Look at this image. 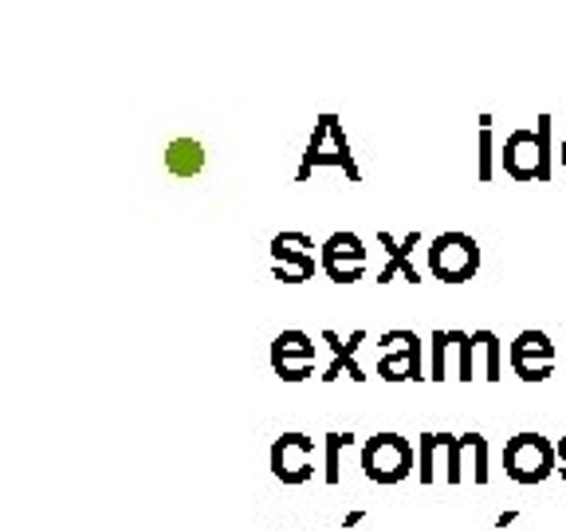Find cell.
I'll return each instance as SVG.
<instances>
[{
  "instance_id": "obj_23",
  "label": "cell",
  "mask_w": 566,
  "mask_h": 531,
  "mask_svg": "<svg viewBox=\"0 0 566 531\" xmlns=\"http://www.w3.org/2000/svg\"><path fill=\"white\" fill-rule=\"evenodd\" d=\"M555 452H558V477L566 480V434H563V437H558V441H555Z\"/></svg>"
},
{
  "instance_id": "obj_21",
  "label": "cell",
  "mask_w": 566,
  "mask_h": 531,
  "mask_svg": "<svg viewBox=\"0 0 566 531\" xmlns=\"http://www.w3.org/2000/svg\"><path fill=\"white\" fill-rule=\"evenodd\" d=\"M363 523H366V512H363V508H354V512H346V516H343V531L363 528Z\"/></svg>"
},
{
  "instance_id": "obj_24",
  "label": "cell",
  "mask_w": 566,
  "mask_h": 531,
  "mask_svg": "<svg viewBox=\"0 0 566 531\" xmlns=\"http://www.w3.org/2000/svg\"><path fill=\"white\" fill-rule=\"evenodd\" d=\"M558 162H563V169H566V138H563V146H558Z\"/></svg>"
},
{
  "instance_id": "obj_8",
  "label": "cell",
  "mask_w": 566,
  "mask_h": 531,
  "mask_svg": "<svg viewBox=\"0 0 566 531\" xmlns=\"http://www.w3.org/2000/svg\"><path fill=\"white\" fill-rule=\"evenodd\" d=\"M366 264H370V252L358 232H331L318 244V268L331 275V283H358L366 275Z\"/></svg>"
},
{
  "instance_id": "obj_14",
  "label": "cell",
  "mask_w": 566,
  "mask_h": 531,
  "mask_svg": "<svg viewBox=\"0 0 566 531\" xmlns=\"http://www.w3.org/2000/svg\"><path fill=\"white\" fill-rule=\"evenodd\" d=\"M363 339H366V331H354L350 339H343L335 327H327L323 331V343L331 346V354H335V363L327 366V374H323V382H338L346 374L350 382H366V371L358 366V346H363Z\"/></svg>"
},
{
  "instance_id": "obj_6",
  "label": "cell",
  "mask_w": 566,
  "mask_h": 531,
  "mask_svg": "<svg viewBox=\"0 0 566 531\" xmlns=\"http://www.w3.org/2000/svg\"><path fill=\"white\" fill-rule=\"evenodd\" d=\"M429 378H460L472 382L476 378V339L469 331H433L429 339Z\"/></svg>"
},
{
  "instance_id": "obj_1",
  "label": "cell",
  "mask_w": 566,
  "mask_h": 531,
  "mask_svg": "<svg viewBox=\"0 0 566 531\" xmlns=\"http://www.w3.org/2000/svg\"><path fill=\"white\" fill-rule=\"evenodd\" d=\"M500 162H504V174L512 181H551L555 174V154H551V115H539L535 126H523V131H512L504 138V150H500Z\"/></svg>"
},
{
  "instance_id": "obj_15",
  "label": "cell",
  "mask_w": 566,
  "mask_h": 531,
  "mask_svg": "<svg viewBox=\"0 0 566 531\" xmlns=\"http://www.w3.org/2000/svg\"><path fill=\"white\" fill-rule=\"evenodd\" d=\"M449 441H452V434L417 437V480H421L424 488L437 485V469H441V460L449 457Z\"/></svg>"
},
{
  "instance_id": "obj_3",
  "label": "cell",
  "mask_w": 566,
  "mask_h": 531,
  "mask_svg": "<svg viewBox=\"0 0 566 531\" xmlns=\"http://www.w3.org/2000/svg\"><path fill=\"white\" fill-rule=\"evenodd\" d=\"M417 472V445L401 434H374L363 441V477L370 485H401Z\"/></svg>"
},
{
  "instance_id": "obj_16",
  "label": "cell",
  "mask_w": 566,
  "mask_h": 531,
  "mask_svg": "<svg viewBox=\"0 0 566 531\" xmlns=\"http://www.w3.org/2000/svg\"><path fill=\"white\" fill-rule=\"evenodd\" d=\"M166 169L174 177H197L205 169V146L197 138H174L166 146Z\"/></svg>"
},
{
  "instance_id": "obj_4",
  "label": "cell",
  "mask_w": 566,
  "mask_h": 531,
  "mask_svg": "<svg viewBox=\"0 0 566 531\" xmlns=\"http://www.w3.org/2000/svg\"><path fill=\"white\" fill-rule=\"evenodd\" d=\"M504 472L523 488L543 485V480L558 472L555 441H547V437H539V434H515L512 441L504 445Z\"/></svg>"
},
{
  "instance_id": "obj_2",
  "label": "cell",
  "mask_w": 566,
  "mask_h": 531,
  "mask_svg": "<svg viewBox=\"0 0 566 531\" xmlns=\"http://www.w3.org/2000/svg\"><path fill=\"white\" fill-rule=\"evenodd\" d=\"M318 166L346 169V181H350V186L363 181V169H358V162H354L350 142H346V126L338 115H318L315 118V131H311L307 154H303L300 169H295V181H300V186L303 181H311V174H315Z\"/></svg>"
},
{
  "instance_id": "obj_7",
  "label": "cell",
  "mask_w": 566,
  "mask_h": 531,
  "mask_svg": "<svg viewBox=\"0 0 566 531\" xmlns=\"http://www.w3.org/2000/svg\"><path fill=\"white\" fill-rule=\"evenodd\" d=\"M378 378H386V382L429 378V374H424L421 339H417L413 331L398 327V331H386V335L378 339Z\"/></svg>"
},
{
  "instance_id": "obj_22",
  "label": "cell",
  "mask_w": 566,
  "mask_h": 531,
  "mask_svg": "<svg viewBox=\"0 0 566 531\" xmlns=\"http://www.w3.org/2000/svg\"><path fill=\"white\" fill-rule=\"evenodd\" d=\"M515 520H520V512H515V508H507V512H500V516H495V531H507Z\"/></svg>"
},
{
  "instance_id": "obj_9",
  "label": "cell",
  "mask_w": 566,
  "mask_h": 531,
  "mask_svg": "<svg viewBox=\"0 0 566 531\" xmlns=\"http://www.w3.org/2000/svg\"><path fill=\"white\" fill-rule=\"evenodd\" d=\"M318 264V252H315V240L300 229H287V232H275L272 237V275L283 283H307L315 275Z\"/></svg>"
},
{
  "instance_id": "obj_17",
  "label": "cell",
  "mask_w": 566,
  "mask_h": 531,
  "mask_svg": "<svg viewBox=\"0 0 566 531\" xmlns=\"http://www.w3.org/2000/svg\"><path fill=\"white\" fill-rule=\"evenodd\" d=\"M472 339H476V363H484V378L500 382L504 378V343H500V335L484 327L472 331Z\"/></svg>"
},
{
  "instance_id": "obj_5",
  "label": "cell",
  "mask_w": 566,
  "mask_h": 531,
  "mask_svg": "<svg viewBox=\"0 0 566 531\" xmlns=\"http://www.w3.org/2000/svg\"><path fill=\"white\" fill-rule=\"evenodd\" d=\"M429 272L441 283H469L480 272V244L469 232H441L429 240Z\"/></svg>"
},
{
  "instance_id": "obj_18",
  "label": "cell",
  "mask_w": 566,
  "mask_h": 531,
  "mask_svg": "<svg viewBox=\"0 0 566 531\" xmlns=\"http://www.w3.org/2000/svg\"><path fill=\"white\" fill-rule=\"evenodd\" d=\"M354 445V434H327L323 437V485H343V452Z\"/></svg>"
},
{
  "instance_id": "obj_20",
  "label": "cell",
  "mask_w": 566,
  "mask_h": 531,
  "mask_svg": "<svg viewBox=\"0 0 566 531\" xmlns=\"http://www.w3.org/2000/svg\"><path fill=\"white\" fill-rule=\"evenodd\" d=\"M460 445L472 457V480L488 485V437L484 434H460Z\"/></svg>"
},
{
  "instance_id": "obj_19",
  "label": "cell",
  "mask_w": 566,
  "mask_h": 531,
  "mask_svg": "<svg viewBox=\"0 0 566 531\" xmlns=\"http://www.w3.org/2000/svg\"><path fill=\"white\" fill-rule=\"evenodd\" d=\"M492 115H480V134H476V177L480 181H492L495 177V138H492Z\"/></svg>"
},
{
  "instance_id": "obj_11",
  "label": "cell",
  "mask_w": 566,
  "mask_h": 531,
  "mask_svg": "<svg viewBox=\"0 0 566 531\" xmlns=\"http://www.w3.org/2000/svg\"><path fill=\"white\" fill-rule=\"evenodd\" d=\"M507 358H512V371L520 382H547L551 374H555V343H551L547 331H520V335L512 339V346H507Z\"/></svg>"
},
{
  "instance_id": "obj_12",
  "label": "cell",
  "mask_w": 566,
  "mask_h": 531,
  "mask_svg": "<svg viewBox=\"0 0 566 531\" xmlns=\"http://www.w3.org/2000/svg\"><path fill=\"white\" fill-rule=\"evenodd\" d=\"M315 339L307 331L292 327V331H280L272 343V371L280 374L283 382H307L315 378Z\"/></svg>"
},
{
  "instance_id": "obj_10",
  "label": "cell",
  "mask_w": 566,
  "mask_h": 531,
  "mask_svg": "<svg viewBox=\"0 0 566 531\" xmlns=\"http://www.w3.org/2000/svg\"><path fill=\"white\" fill-rule=\"evenodd\" d=\"M272 477L280 485H307L315 477V460H318V449H315V437L307 434H283L272 441Z\"/></svg>"
},
{
  "instance_id": "obj_13",
  "label": "cell",
  "mask_w": 566,
  "mask_h": 531,
  "mask_svg": "<svg viewBox=\"0 0 566 531\" xmlns=\"http://www.w3.org/2000/svg\"><path fill=\"white\" fill-rule=\"evenodd\" d=\"M381 244V268H378V283H394V280H409L421 283V272L413 264V244H421V232H409V237H394V232H378Z\"/></svg>"
}]
</instances>
